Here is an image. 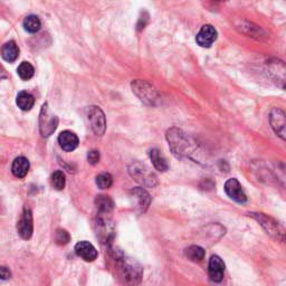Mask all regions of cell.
Instances as JSON below:
<instances>
[{"label": "cell", "instance_id": "6da1fadb", "mask_svg": "<svg viewBox=\"0 0 286 286\" xmlns=\"http://www.w3.org/2000/svg\"><path fill=\"white\" fill-rule=\"evenodd\" d=\"M117 259L119 262L120 273H121V276L124 282L130 286L138 285L141 282L143 274L141 265L136 260L128 258V257L124 255L118 256Z\"/></svg>", "mask_w": 286, "mask_h": 286}, {"label": "cell", "instance_id": "7a4b0ae2", "mask_svg": "<svg viewBox=\"0 0 286 286\" xmlns=\"http://www.w3.org/2000/svg\"><path fill=\"white\" fill-rule=\"evenodd\" d=\"M167 139L169 142V147L171 148V150L173 153L178 157V158H181L185 155H188L187 151L190 149L191 146V142H190L189 138L187 134L184 133L179 128H171L167 132Z\"/></svg>", "mask_w": 286, "mask_h": 286}, {"label": "cell", "instance_id": "3957f363", "mask_svg": "<svg viewBox=\"0 0 286 286\" xmlns=\"http://www.w3.org/2000/svg\"><path fill=\"white\" fill-rule=\"evenodd\" d=\"M59 126V118L49 110L47 103H44L39 113V131L43 138L51 136Z\"/></svg>", "mask_w": 286, "mask_h": 286}, {"label": "cell", "instance_id": "277c9868", "mask_svg": "<svg viewBox=\"0 0 286 286\" xmlns=\"http://www.w3.org/2000/svg\"><path fill=\"white\" fill-rule=\"evenodd\" d=\"M132 89L136 96L146 104L156 105L157 102L159 101V94L157 90L147 82L140 80L134 81L132 83Z\"/></svg>", "mask_w": 286, "mask_h": 286}, {"label": "cell", "instance_id": "5b68a950", "mask_svg": "<svg viewBox=\"0 0 286 286\" xmlns=\"http://www.w3.org/2000/svg\"><path fill=\"white\" fill-rule=\"evenodd\" d=\"M89 121L91 127L96 135H103L106 128V119L103 112L98 106H91L89 109Z\"/></svg>", "mask_w": 286, "mask_h": 286}, {"label": "cell", "instance_id": "8992f818", "mask_svg": "<svg viewBox=\"0 0 286 286\" xmlns=\"http://www.w3.org/2000/svg\"><path fill=\"white\" fill-rule=\"evenodd\" d=\"M252 217H254L260 225L264 227V229L267 231V234L274 236L277 239H284V229L283 227L279 225L274 219L267 217L264 214H251Z\"/></svg>", "mask_w": 286, "mask_h": 286}, {"label": "cell", "instance_id": "52a82bcc", "mask_svg": "<svg viewBox=\"0 0 286 286\" xmlns=\"http://www.w3.org/2000/svg\"><path fill=\"white\" fill-rule=\"evenodd\" d=\"M17 231L20 237L25 240L32 238L34 233V222H32V214L30 208H25L22 217L17 222Z\"/></svg>", "mask_w": 286, "mask_h": 286}, {"label": "cell", "instance_id": "ba28073f", "mask_svg": "<svg viewBox=\"0 0 286 286\" xmlns=\"http://www.w3.org/2000/svg\"><path fill=\"white\" fill-rule=\"evenodd\" d=\"M225 191L228 194V197L233 199L236 202H238V204H245L247 201L246 193L244 192L242 185L235 178L226 181Z\"/></svg>", "mask_w": 286, "mask_h": 286}, {"label": "cell", "instance_id": "9c48e42d", "mask_svg": "<svg viewBox=\"0 0 286 286\" xmlns=\"http://www.w3.org/2000/svg\"><path fill=\"white\" fill-rule=\"evenodd\" d=\"M216 39L217 31L211 25H204L196 37L197 44L201 47H210Z\"/></svg>", "mask_w": 286, "mask_h": 286}, {"label": "cell", "instance_id": "30bf717a", "mask_svg": "<svg viewBox=\"0 0 286 286\" xmlns=\"http://www.w3.org/2000/svg\"><path fill=\"white\" fill-rule=\"evenodd\" d=\"M269 121H271L273 130L275 131L277 135H280L282 139L285 140V113L281 109H273L269 115Z\"/></svg>", "mask_w": 286, "mask_h": 286}, {"label": "cell", "instance_id": "8fae6325", "mask_svg": "<svg viewBox=\"0 0 286 286\" xmlns=\"http://www.w3.org/2000/svg\"><path fill=\"white\" fill-rule=\"evenodd\" d=\"M75 253L77 256H80L82 259L85 260V262H94L98 256L96 248H95L91 243L85 242V240L76 244Z\"/></svg>", "mask_w": 286, "mask_h": 286}, {"label": "cell", "instance_id": "7c38bea8", "mask_svg": "<svg viewBox=\"0 0 286 286\" xmlns=\"http://www.w3.org/2000/svg\"><path fill=\"white\" fill-rule=\"evenodd\" d=\"M131 198L133 199L135 207L138 208L140 213H144L150 205L151 198L146 189L143 188H134L131 190Z\"/></svg>", "mask_w": 286, "mask_h": 286}, {"label": "cell", "instance_id": "4fadbf2b", "mask_svg": "<svg viewBox=\"0 0 286 286\" xmlns=\"http://www.w3.org/2000/svg\"><path fill=\"white\" fill-rule=\"evenodd\" d=\"M209 277L211 281L214 282H222L223 279V274H225V264H223L222 259L217 255L211 256L209 260Z\"/></svg>", "mask_w": 286, "mask_h": 286}, {"label": "cell", "instance_id": "5bb4252c", "mask_svg": "<svg viewBox=\"0 0 286 286\" xmlns=\"http://www.w3.org/2000/svg\"><path fill=\"white\" fill-rule=\"evenodd\" d=\"M59 143L61 148L66 152H70L78 147L80 140L77 135L72 131H63L59 135Z\"/></svg>", "mask_w": 286, "mask_h": 286}, {"label": "cell", "instance_id": "9a60e30c", "mask_svg": "<svg viewBox=\"0 0 286 286\" xmlns=\"http://www.w3.org/2000/svg\"><path fill=\"white\" fill-rule=\"evenodd\" d=\"M128 172H130V175L133 177L136 181L143 182V184H147L148 181H150V185L153 186L152 178H156V177L153 175H150V173H148L147 169L144 168L142 164L133 163L130 167V169H128Z\"/></svg>", "mask_w": 286, "mask_h": 286}, {"label": "cell", "instance_id": "2e32d148", "mask_svg": "<svg viewBox=\"0 0 286 286\" xmlns=\"http://www.w3.org/2000/svg\"><path fill=\"white\" fill-rule=\"evenodd\" d=\"M11 171L15 177L23 179V178L27 176L28 171H30V161H28L27 158H25V157H18L12 162Z\"/></svg>", "mask_w": 286, "mask_h": 286}, {"label": "cell", "instance_id": "e0dca14e", "mask_svg": "<svg viewBox=\"0 0 286 286\" xmlns=\"http://www.w3.org/2000/svg\"><path fill=\"white\" fill-rule=\"evenodd\" d=\"M1 56L6 62L12 63L18 59L19 56V48L14 40H10L3 45L1 48Z\"/></svg>", "mask_w": 286, "mask_h": 286}, {"label": "cell", "instance_id": "ac0fdd59", "mask_svg": "<svg viewBox=\"0 0 286 286\" xmlns=\"http://www.w3.org/2000/svg\"><path fill=\"white\" fill-rule=\"evenodd\" d=\"M150 158H151L153 165H155V168L158 170V171L164 172L169 169V164L167 162V160H165V158L162 156V153H161L158 149H152V150L150 151Z\"/></svg>", "mask_w": 286, "mask_h": 286}, {"label": "cell", "instance_id": "d6986e66", "mask_svg": "<svg viewBox=\"0 0 286 286\" xmlns=\"http://www.w3.org/2000/svg\"><path fill=\"white\" fill-rule=\"evenodd\" d=\"M16 103L20 110L23 111H31L35 104V98L31 93L28 92H20L17 95Z\"/></svg>", "mask_w": 286, "mask_h": 286}, {"label": "cell", "instance_id": "ffe728a7", "mask_svg": "<svg viewBox=\"0 0 286 286\" xmlns=\"http://www.w3.org/2000/svg\"><path fill=\"white\" fill-rule=\"evenodd\" d=\"M95 206H96L97 210L102 214H109L114 208V202L109 196H97L95 199Z\"/></svg>", "mask_w": 286, "mask_h": 286}, {"label": "cell", "instance_id": "44dd1931", "mask_svg": "<svg viewBox=\"0 0 286 286\" xmlns=\"http://www.w3.org/2000/svg\"><path fill=\"white\" fill-rule=\"evenodd\" d=\"M41 27L40 19L37 17L36 15H30L27 16L24 20V28L25 31L31 32V34H35V32H39Z\"/></svg>", "mask_w": 286, "mask_h": 286}, {"label": "cell", "instance_id": "7402d4cb", "mask_svg": "<svg viewBox=\"0 0 286 286\" xmlns=\"http://www.w3.org/2000/svg\"><path fill=\"white\" fill-rule=\"evenodd\" d=\"M186 256L191 260V262H201L205 258V251L204 248L197 245L190 246L186 250Z\"/></svg>", "mask_w": 286, "mask_h": 286}, {"label": "cell", "instance_id": "603a6c76", "mask_svg": "<svg viewBox=\"0 0 286 286\" xmlns=\"http://www.w3.org/2000/svg\"><path fill=\"white\" fill-rule=\"evenodd\" d=\"M17 73L22 80L28 81L34 76L35 69L31 63H28V62H23V63L18 66Z\"/></svg>", "mask_w": 286, "mask_h": 286}, {"label": "cell", "instance_id": "cb8c5ba5", "mask_svg": "<svg viewBox=\"0 0 286 286\" xmlns=\"http://www.w3.org/2000/svg\"><path fill=\"white\" fill-rule=\"evenodd\" d=\"M66 178L63 171H55L52 175V186L56 190H63L65 188Z\"/></svg>", "mask_w": 286, "mask_h": 286}, {"label": "cell", "instance_id": "d4e9b609", "mask_svg": "<svg viewBox=\"0 0 286 286\" xmlns=\"http://www.w3.org/2000/svg\"><path fill=\"white\" fill-rule=\"evenodd\" d=\"M112 184H113V179L110 173L104 172L96 177V185L99 189H109Z\"/></svg>", "mask_w": 286, "mask_h": 286}, {"label": "cell", "instance_id": "484cf974", "mask_svg": "<svg viewBox=\"0 0 286 286\" xmlns=\"http://www.w3.org/2000/svg\"><path fill=\"white\" fill-rule=\"evenodd\" d=\"M55 239L59 245H66L70 240V236L65 229H57Z\"/></svg>", "mask_w": 286, "mask_h": 286}, {"label": "cell", "instance_id": "4316f807", "mask_svg": "<svg viewBox=\"0 0 286 286\" xmlns=\"http://www.w3.org/2000/svg\"><path fill=\"white\" fill-rule=\"evenodd\" d=\"M88 160L91 164H96L99 161V152L96 150H92L89 152Z\"/></svg>", "mask_w": 286, "mask_h": 286}, {"label": "cell", "instance_id": "83f0119b", "mask_svg": "<svg viewBox=\"0 0 286 286\" xmlns=\"http://www.w3.org/2000/svg\"><path fill=\"white\" fill-rule=\"evenodd\" d=\"M11 277V272L9 268L1 266L0 267V281H8Z\"/></svg>", "mask_w": 286, "mask_h": 286}, {"label": "cell", "instance_id": "f1b7e54d", "mask_svg": "<svg viewBox=\"0 0 286 286\" xmlns=\"http://www.w3.org/2000/svg\"><path fill=\"white\" fill-rule=\"evenodd\" d=\"M7 77V73L5 68L2 67V66H0V80H2V78H6Z\"/></svg>", "mask_w": 286, "mask_h": 286}]
</instances>
